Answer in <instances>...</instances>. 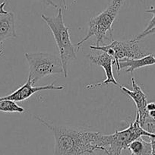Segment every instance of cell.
I'll return each instance as SVG.
<instances>
[{
    "mask_svg": "<svg viewBox=\"0 0 155 155\" xmlns=\"http://www.w3.org/2000/svg\"><path fill=\"white\" fill-rule=\"evenodd\" d=\"M131 82L132 87V90L122 85L120 86V88L125 94L128 95L134 101L137 108L136 116H138V120L140 121L148 115V112L147 110V97L141 87L137 84L133 77L131 78Z\"/></svg>",
    "mask_w": 155,
    "mask_h": 155,
    "instance_id": "cell-9",
    "label": "cell"
},
{
    "mask_svg": "<svg viewBox=\"0 0 155 155\" xmlns=\"http://www.w3.org/2000/svg\"><path fill=\"white\" fill-rule=\"evenodd\" d=\"M142 136L150 138L155 137V135L146 132L141 127L136 116L135 121L130 123L126 129L116 131L110 135L101 134L98 150H103L107 155H121L122 151L128 148L132 141Z\"/></svg>",
    "mask_w": 155,
    "mask_h": 155,
    "instance_id": "cell-4",
    "label": "cell"
},
{
    "mask_svg": "<svg viewBox=\"0 0 155 155\" xmlns=\"http://www.w3.org/2000/svg\"><path fill=\"white\" fill-rule=\"evenodd\" d=\"M155 65V54H148L139 59H125L120 61L119 70L126 68V72L132 73L135 70Z\"/></svg>",
    "mask_w": 155,
    "mask_h": 155,
    "instance_id": "cell-11",
    "label": "cell"
},
{
    "mask_svg": "<svg viewBox=\"0 0 155 155\" xmlns=\"http://www.w3.org/2000/svg\"><path fill=\"white\" fill-rule=\"evenodd\" d=\"M36 119L50 129L55 138L54 155H84L98 150L101 132H87L68 126H57L49 123L41 116Z\"/></svg>",
    "mask_w": 155,
    "mask_h": 155,
    "instance_id": "cell-1",
    "label": "cell"
},
{
    "mask_svg": "<svg viewBox=\"0 0 155 155\" xmlns=\"http://www.w3.org/2000/svg\"><path fill=\"white\" fill-rule=\"evenodd\" d=\"M128 149L131 155H151V143L144 141L141 137L132 141Z\"/></svg>",
    "mask_w": 155,
    "mask_h": 155,
    "instance_id": "cell-12",
    "label": "cell"
},
{
    "mask_svg": "<svg viewBox=\"0 0 155 155\" xmlns=\"http://www.w3.org/2000/svg\"><path fill=\"white\" fill-rule=\"evenodd\" d=\"M33 83L31 81V78H28V81L25 83L24 85L18 88L17 90L15 91L10 94L7 95L5 97H1L0 99L2 100H9V101H14V102H21V101H25V100L28 99L31 97L34 94L37 93L41 91H46V90H63V86H59L56 85L54 84H50L44 86H33Z\"/></svg>",
    "mask_w": 155,
    "mask_h": 155,
    "instance_id": "cell-8",
    "label": "cell"
},
{
    "mask_svg": "<svg viewBox=\"0 0 155 155\" xmlns=\"http://www.w3.org/2000/svg\"><path fill=\"white\" fill-rule=\"evenodd\" d=\"M61 2H62V8H63L65 10L68 9V6H67L66 5V1H65V0H61Z\"/></svg>",
    "mask_w": 155,
    "mask_h": 155,
    "instance_id": "cell-20",
    "label": "cell"
},
{
    "mask_svg": "<svg viewBox=\"0 0 155 155\" xmlns=\"http://www.w3.org/2000/svg\"><path fill=\"white\" fill-rule=\"evenodd\" d=\"M5 5H6V2H5V1L0 3V15H1V14H6V13L8 12L5 11V9H4Z\"/></svg>",
    "mask_w": 155,
    "mask_h": 155,
    "instance_id": "cell-18",
    "label": "cell"
},
{
    "mask_svg": "<svg viewBox=\"0 0 155 155\" xmlns=\"http://www.w3.org/2000/svg\"><path fill=\"white\" fill-rule=\"evenodd\" d=\"M90 49L96 51H102L107 53L113 59V64L117 67V73L120 77L119 65L120 61L125 59H139L146 56L144 50L138 45V41H112L107 45L91 46Z\"/></svg>",
    "mask_w": 155,
    "mask_h": 155,
    "instance_id": "cell-6",
    "label": "cell"
},
{
    "mask_svg": "<svg viewBox=\"0 0 155 155\" xmlns=\"http://www.w3.org/2000/svg\"><path fill=\"white\" fill-rule=\"evenodd\" d=\"M0 112L21 113L25 112V109L18 105L14 101L0 99Z\"/></svg>",
    "mask_w": 155,
    "mask_h": 155,
    "instance_id": "cell-13",
    "label": "cell"
},
{
    "mask_svg": "<svg viewBox=\"0 0 155 155\" xmlns=\"http://www.w3.org/2000/svg\"><path fill=\"white\" fill-rule=\"evenodd\" d=\"M25 59L29 65V75L33 84L44 78L56 74H63L60 57L50 53H26Z\"/></svg>",
    "mask_w": 155,
    "mask_h": 155,
    "instance_id": "cell-5",
    "label": "cell"
},
{
    "mask_svg": "<svg viewBox=\"0 0 155 155\" xmlns=\"http://www.w3.org/2000/svg\"><path fill=\"white\" fill-rule=\"evenodd\" d=\"M87 57L89 58L91 63L98 65L100 67H102L104 68L106 74V79L104 81H102V82L97 83V84H88V85L86 86L87 88H96V87H103V86L108 85L110 84H113L119 87L121 86L116 81V78H114V75H113V59L111 56H109L107 53H104V52L101 51V53H98L97 54L88 55Z\"/></svg>",
    "mask_w": 155,
    "mask_h": 155,
    "instance_id": "cell-7",
    "label": "cell"
},
{
    "mask_svg": "<svg viewBox=\"0 0 155 155\" xmlns=\"http://www.w3.org/2000/svg\"><path fill=\"white\" fill-rule=\"evenodd\" d=\"M58 9V13L55 17H49L43 14L41 15V18L47 23L56 41L63 67L64 77L67 78L68 65L76 59L77 51L71 43L69 28L65 26L64 22L62 7H59Z\"/></svg>",
    "mask_w": 155,
    "mask_h": 155,
    "instance_id": "cell-3",
    "label": "cell"
},
{
    "mask_svg": "<svg viewBox=\"0 0 155 155\" xmlns=\"http://www.w3.org/2000/svg\"><path fill=\"white\" fill-rule=\"evenodd\" d=\"M2 53H3V48H1L0 49V56L2 54Z\"/></svg>",
    "mask_w": 155,
    "mask_h": 155,
    "instance_id": "cell-22",
    "label": "cell"
},
{
    "mask_svg": "<svg viewBox=\"0 0 155 155\" xmlns=\"http://www.w3.org/2000/svg\"><path fill=\"white\" fill-rule=\"evenodd\" d=\"M148 114L150 117H152V118L155 120V110H150V111H148Z\"/></svg>",
    "mask_w": 155,
    "mask_h": 155,
    "instance_id": "cell-21",
    "label": "cell"
},
{
    "mask_svg": "<svg viewBox=\"0 0 155 155\" xmlns=\"http://www.w3.org/2000/svg\"><path fill=\"white\" fill-rule=\"evenodd\" d=\"M72 1H73V2H75V1H76V0H72Z\"/></svg>",
    "mask_w": 155,
    "mask_h": 155,
    "instance_id": "cell-23",
    "label": "cell"
},
{
    "mask_svg": "<svg viewBox=\"0 0 155 155\" xmlns=\"http://www.w3.org/2000/svg\"><path fill=\"white\" fill-rule=\"evenodd\" d=\"M155 34V27H153L152 29H150V31H148L147 32H145V33H141V34H140L139 35L137 36L136 37H135L134 40H135L136 41H139L140 40H141V39H143L144 37H147V36L150 35V34Z\"/></svg>",
    "mask_w": 155,
    "mask_h": 155,
    "instance_id": "cell-15",
    "label": "cell"
},
{
    "mask_svg": "<svg viewBox=\"0 0 155 155\" xmlns=\"http://www.w3.org/2000/svg\"><path fill=\"white\" fill-rule=\"evenodd\" d=\"M15 15L12 12L0 15V44L8 39L16 38Z\"/></svg>",
    "mask_w": 155,
    "mask_h": 155,
    "instance_id": "cell-10",
    "label": "cell"
},
{
    "mask_svg": "<svg viewBox=\"0 0 155 155\" xmlns=\"http://www.w3.org/2000/svg\"><path fill=\"white\" fill-rule=\"evenodd\" d=\"M147 112L150 111V110H155V102L147 103Z\"/></svg>",
    "mask_w": 155,
    "mask_h": 155,
    "instance_id": "cell-19",
    "label": "cell"
},
{
    "mask_svg": "<svg viewBox=\"0 0 155 155\" xmlns=\"http://www.w3.org/2000/svg\"><path fill=\"white\" fill-rule=\"evenodd\" d=\"M39 2H42V3H44V5H50V6H52L53 7V8H59V7L58 6V5H56V3H55L53 1H52V0H38Z\"/></svg>",
    "mask_w": 155,
    "mask_h": 155,
    "instance_id": "cell-16",
    "label": "cell"
},
{
    "mask_svg": "<svg viewBox=\"0 0 155 155\" xmlns=\"http://www.w3.org/2000/svg\"><path fill=\"white\" fill-rule=\"evenodd\" d=\"M145 13H149V14H152L153 15V18H151V20L149 21L148 25H147V28L144 29V31H143L142 33H145L147 32L148 31H150V29L155 27V7H150V8L149 9L146 10Z\"/></svg>",
    "mask_w": 155,
    "mask_h": 155,
    "instance_id": "cell-14",
    "label": "cell"
},
{
    "mask_svg": "<svg viewBox=\"0 0 155 155\" xmlns=\"http://www.w3.org/2000/svg\"><path fill=\"white\" fill-rule=\"evenodd\" d=\"M125 1L126 0H112L104 11L91 19L86 36L74 46L76 51H78L81 45L92 37H94L97 40L95 46H101V43L104 42L105 40L109 41L112 39V25L118 16Z\"/></svg>",
    "mask_w": 155,
    "mask_h": 155,
    "instance_id": "cell-2",
    "label": "cell"
},
{
    "mask_svg": "<svg viewBox=\"0 0 155 155\" xmlns=\"http://www.w3.org/2000/svg\"><path fill=\"white\" fill-rule=\"evenodd\" d=\"M87 155H90V154H87Z\"/></svg>",
    "mask_w": 155,
    "mask_h": 155,
    "instance_id": "cell-24",
    "label": "cell"
},
{
    "mask_svg": "<svg viewBox=\"0 0 155 155\" xmlns=\"http://www.w3.org/2000/svg\"><path fill=\"white\" fill-rule=\"evenodd\" d=\"M150 143H151V155H155V137H150Z\"/></svg>",
    "mask_w": 155,
    "mask_h": 155,
    "instance_id": "cell-17",
    "label": "cell"
}]
</instances>
